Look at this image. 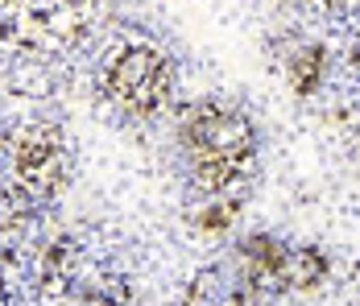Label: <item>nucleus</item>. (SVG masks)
<instances>
[{"instance_id":"f257e3e1","label":"nucleus","mask_w":360,"mask_h":306,"mask_svg":"<svg viewBox=\"0 0 360 306\" xmlns=\"http://www.w3.org/2000/svg\"><path fill=\"white\" fill-rule=\"evenodd\" d=\"M182 145L191 153L195 178L207 191H228L252 162V125L228 103H199L182 120Z\"/></svg>"},{"instance_id":"f03ea898","label":"nucleus","mask_w":360,"mask_h":306,"mask_svg":"<svg viewBox=\"0 0 360 306\" xmlns=\"http://www.w3.org/2000/svg\"><path fill=\"white\" fill-rule=\"evenodd\" d=\"M104 87L129 112H158L174 91V70L166 63V54H158L153 46H129L108 63Z\"/></svg>"},{"instance_id":"7ed1b4c3","label":"nucleus","mask_w":360,"mask_h":306,"mask_svg":"<svg viewBox=\"0 0 360 306\" xmlns=\"http://www.w3.org/2000/svg\"><path fill=\"white\" fill-rule=\"evenodd\" d=\"M13 170H17V178H21V186L34 191V195L54 191L58 178H63V170H67L63 136L54 133V129H34V133H25L21 136V145H17V162H13Z\"/></svg>"},{"instance_id":"20e7f679","label":"nucleus","mask_w":360,"mask_h":306,"mask_svg":"<svg viewBox=\"0 0 360 306\" xmlns=\"http://www.w3.org/2000/svg\"><path fill=\"white\" fill-rule=\"evenodd\" d=\"M0 8L17 13L25 21V34L46 30V34H54V37H67L87 21L91 0H0Z\"/></svg>"},{"instance_id":"39448f33","label":"nucleus","mask_w":360,"mask_h":306,"mask_svg":"<svg viewBox=\"0 0 360 306\" xmlns=\"http://www.w3.org/2000/svg\"><path fill=\"white\" fill-rule=\"evenodd\" d=\"M319 63H323V54L311 46V50H298V58L290 63V83H294V91H311L315 83H319Z\"/></svg>"},{"instance_id":"423d86ee","label":"nucleus","mask_w":360,"mask_h":306,"mask_svg":"<svg viewBox=\"0 0 360 306\" xmlns=\"http://www.w3.org/2000/svg\"><path fill=\"white\" fill-rule=\"evenodd\" d=\"M323 277V261L315 253H286V281L294 286H311Z\"/></svg>"},{"instance_id":"0eeeda50","label":"nucleus","mask_w":360,"mask_h":306,"mask_svg":"<svg viewBox=\"0 0 360 306\" xmlns=\"http://www.w3.org/2000/svg\"><path fill=\"white\" fill-rule=\"evenodd\" d=\"M307 4H315V8H348L356 0H307Z\"/></svg>"}]
</instances>
